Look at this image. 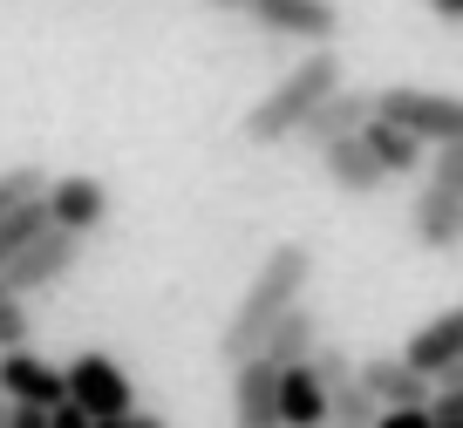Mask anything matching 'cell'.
<instances>
[{
    "label": "cell",
    "mask_w": 463,
    "mask_h": 428,
    "mask_svg": "<svg viewBox=\"0 0 463 428\" xmlns=\"http://www.w3.org/2000/svg\"><path fill=\"white\" fill-rule=\"evenodd\" d=\"M354 381H362V395L375 401V408H422V401H430V381L409 374L395 354H368L362 368H354Z\"/></svg>",
    "instance_id": "13"
},
{
    "label": "cell",
    "mask_w": 463,
    "mask_h": 428,
    "mask_svg": "<svg viewBox=\"0 0 463 428\" xmlns=\"http://www.w3.org/2000/svg\"><path fill=\"white\" fill-rule=\"evenodd\" d=\"M0 300H14V293H7V279H0Z\"/></svg>",
    "instance_id": "28"
},
{
    "label": "cell",
    "mask_w": 463,
    "mask_h": 428,
    "mask_svg": "<svg viewBox=\"0 0 463 428\" xmlns=\"http://www.w3.org/2000/svg\"><path fill=\"white\" fill-rule=\"evenodd\" d=\"M307 279H314V252H307V245H273V252H266V265L252 272L246 300L232 306V320L218 327V360H225V368H239V360L260 354V340L293 313V306H300Z\"/></svg>",
    "instance_id": "1"
},
{
    "label": "cell",
    "mask_w": 463,
    "mask_h": 428,
    "mask_svg": "<svg viewBox=\"0 0 463 428\" xmlns=\"http://www.w3.org/2000/svg\"><path fill=\"white\" fill-rule=\"evenodd\" d=\"M0 401H7V408H55L61 401V368H48L34 347L0 354Z\"/></svg>",
    "instance_id": "10"
},
{
    "label": "cell",
    "mask_w": 463,
    "mask_h": 428,
    "mask_svg": "<svg viewBox=\"0 0 463 428\" xmlns=\"http://www.w3.org/2000/svg\"><path fill=\"white\" fill-rule=\"evenodd\" d=\"M96 428H164V422L144 414V408H130V414H109V422H96Z\"/></svg>",
    "instance_id": "24"
},
{
    "label": "cell",
    "mask_w": 463,
    "mask_h": 428,
    "mask_svg": "<svg viewBox=\"0 0 463 428\" xmlns=\"http://www.w3.org/2000/svg\"><path fill=\"white\" fill-rule=\"evenodd\" d=\"M368 116H375V102H368V96H354V88H334V96L320 102V109L307 116L300 129H293V143H307V150L320 157V150H334V143L362 136V123H368Z\"/></svg>",
    "instance_id": "12"
},
{
    "label": "cell",
    "mask_w": 463,
    "mask_h": 428,
    "mask_svg": "<svg viewBox=\"0 0 463 428\" xmlns=\"http://www.w3.org/2000/svg\"><path fill=\"white\" fill-rule=\"evenodd\" d=\"M48 428H96V422H89L75 401H55V408H48Z\"/></svg>",
    "instance_id": "23"
},
{
    "label": "cell",
    "mask_w": 463,
    "mask_h": 428,
    "mask_svg": "<svg viewBox=\"0 0 463 428\" xmlns=\"http://www.w3.org/2000/svg\"><path fill=\"white\" fill-rule=\"evenodd\" d=\"M314 347H320L314 306H293V313L260 340V360H266V368H307V360H314Z\"/></svg>",
    "instance_id": "14"
},
{
    "label": "cell",
    "mask_w": 463,
    "mask_h": 428,
    "mask_svg": "<svg viewBox=\"0 0 463 428\" xmlns=\"http://www.w3.org/2000/svg\"><path fill=\"white\" fill-rule=\"evenodd\" d=\"M430 7H436L443 21H463V0H430Z\"/></svg>",
    "instance_id": "26"
},
{
    "label": "cell",
    "mask_w": 463,
    "mask_h": 428,
    "mask_svg": "<svg viewBox=\"0 0 463 428\" xmlns=\"http://www.w3.org/2000/svg\"><path fill=\"white\" fill-rule=\"evenodd\" d=\"M279 428H327V387L307 368H279Z\"/></svg>",
    "instance_id": "17"
},
{
    "label": "cell",
    "mask_w": 463,
    "mask_h": 428,
    "mask_svg": "<svg viewBox=\"0 0 463 428\" xmlns=\"http://www.w3.org/2000/svg\"><path fill=\"white\" fill-rule=\"evenodd\" d=\"M320 171H327V184L334 191H347V198H375L389 177L375 171V157L362 150V136H347V143H334V150H320Z\"/></svg>",
    "instance_id": "15"
},
{
    "label": "cell",
    "mask_w": 463,
    "mask_h": 428,
    "mask_svg": "<svg viewBox=\"0 0 463 428\" xmlns=\"http://www.w3.org/2000/svg\"><path fill=\"white\" fill-rule=\"evenodd\" d=\"M14 347H28V306L0 300V354H14Z\"/></svg>",
    "instance_id": "21"
},
{
    "label": "cell",
    "mask_w": 463,
    "mask_h": 428,
    "mask_svg": "<svg viewBox=\"0 0 463 428\" xmlns=\"http://www.w3.org/2000/svg\"><path fill=\"white\" fill-rule=\"evenodd\" d=\"M42 191H48L42 163H14V171H0V218L21 211V204H42Z\"/></svg>",
    "instance_id": "19"
},
{
    "label": "cell",
    "mask_w": 463,
    "mask_h": 428,
    "mask_svg": "<svg viewBox=\"0 0 463 428\" xmlns=\"http://www.w3.org/2000/svg\"><path fill=\"white\" fill-rule=\"evenodd\" d=\"M0 428H7V401H0Z\"/></svg>",
    "instance_id": "29"
},
{
    "label": "cell",
    "mask_w": 463,
    "mask_h": 428,
    "mask_svg": "<svg viewBox=\"0 0 463 428\" xmlns=\"http://www.w3.org/2000/svg\"><path fill=\"white\" fill-rule=\"evenodd\" d=\"M232 428H279V368L260 354L232 368Z\"/></svg>",
    "instance_id": "11"
},
{
    "label": "cell",
    "mask_w": 463,
    "mask_h": 428,
    "mask_svg": "<svg viewBox=\"0 0 463 428\" xmlns=\"http://www.w3.org/2000/svg\"><path fill=\"white\" fill-rule=\"evenodd\" d=\"M368 102H375V123L416 136L422 150L463 143V102L457 96H436V88H382V96H368Z\"/></svg>",
    "instance_id": "4"
},
{
    "label": "cell",
    "mask_w": 463,
    "mask_h": 428,
    "mask_svg": "<svg viewBox=\"0 0 463 428\" xmlns=\"http://www.w3.org/2000/svg\"><path fill=\"white\" fill-rule=\"evenodd\" d=\"M246 14H252V28L307 42V48H334V34H341V7L334 0H246Z\"/></svg>",
    "instance_id": "7"
},
{
    "label": "cell",
    "mask_w": 463,
    "mask_h": 428,
    "mask_svg": "<svg viewBox=\"0 0 463 428\" xmlns=\"http://www.w3.org/2000/svg\"><path fill=\"white\" fill-rule=\"evenodd\" d=\"M368 428H436V422H430L422 408H382V414H375Z\"/></svg>",
    "instance_id": "22"
},
{
    "label": "cell",
    "mask_w": 463,
    "mask_h": 428,
    "mask_svg": "<svg viewBox=\"0 0 463 428\" xmlns=\"http://www.w3.org/2000/svg\"><path fill=\"white\" fill-rule=\"evenodd\" d=\"M341 82H347L341 55H334V48H307L300 69H287V75H279V82H273V88H266V96L246 109L239 136L260 143V150H273V143H293V129H300V123H307V116H314V109H320V102H327Z\"/></svg>",
    "instance_id": "2"
},
{
    "label": "cell",
    "mask_w": 463,
    "mask_h": 428,
    "mask_svg": "<svg viewBox=\"0 0 463 428\" xmlns=\"http://www.w3.org/2000/svg\"><path fill=\"white\" fill-rule=\"evenodd\" d=\"M362 150L375 157V171H382V177H416L422 163H430V150H422L416 136H402V129L375 123V116L362 123Z\"/></svg>",
    "instance_id": "16"
},
{
    "label": "cell",
    "mask_w": 463,
    "mask_h": 428,
    "mask_svg": "<svg viewBox=\"0 0 463 428\" xmlns=\"http://www.w3.org/2000/svg\"><path fill=\"white\" fill-rule=\"evenodd\" d=\"M42 211H48L55 231L82 238V231H96L102 218H109V184H102V177H82V171H75V177H48Z\"/></svg>",
    "instance_id": "8"
},
{
    "label": "cell",
    "mask_w": 463,
    "mask_h": 428,
    "mask_svg": "<svg viewBox=\"0 0 463 428\" xmlns=\"http://www.w3.org/2000/svg\"><path fill=\"white\" fill-rule=\"evenodd\" d=\"M307 374H314L320 387H341V381H354V354H347V347H327V340H320V347H314V360H307Z\"/></svg>",
    "instance_id": "20"
},
{
    "label": "cell",
    "mask_w": 463,
    "mask_h": 428,
    "mask_svg": "<svg viewBox=\"0 0 463 428\" xmlns=\"http://www.w3.org/2000/svg\"><path fill=\"white\" fill-rule=\"evenodd\" d=\"M75 258H82V238H69V231L48 225L28 252H14L7 265H0V279H7V293H14V300H34V293H48V285L69 279Z\"/></svg>",
    "instance_id": "6"
},
{
    "label": "cell",
    "mask_w": 463,
    "mask_h": 428,
    "mask_svg": "<svg viewBox=\"0 0 463 428\" xmlns=\"http://www.w3.org/2000/svg\"><path fill=\"white\" fill-rule=\"evenodd\" d=\"M212 14H246V0H204Z\"/></svg>",
    "instance_id": "27"
},
{
    "label": "cell",
    "mask_w": 463,
    "mask_h": 428,
    "mask_svg": "<svg viewBox=\"0 0 463 428\" xmlns=\"http://www.w3.org/2000/svg\"><path fill=\"white\" fill-rule=\"evenodd\" d=\"M7 428H48V408H7Z\"/></svg>",
    "instance_id": "25"
},
{
    "label": "cell",
    "mask_w": 463,
    "mask_h": 428,
    "mask_svg": "<svg viewBox=\"0 0 463 428\" xmlns=\"http://www.w3.org/2000/svg\"><path fill=\"white\" fill-rule=\"evenodd\" d=\"M61 401H75L89 422H109V414L137 408V387H130V374L116 368L109 354H75L69 368H61Z\"/></svg>",
    "instance_id": "5"
},
{
    "label": "cell",
    "mask_w": 463,
    "mask_h": 428,
    "mask_svg": "<svg viewBox=\"0 0 463 428\" xmlns=\"http://www.w3.org/2000/svg\"><path fill=\"white\" fill-rule=\"evenodd\" d=\"M416 238L430 245V252L463 245V143H436L422 198H416Z\"/></svg>",
    "instance_id": "3"
},
{
    "label": "cell",
    "mask_w": 463,
    "mask_h": 428,
    "mask_svg": "<svg viewBox=\"0 0 463 428\" xmlns=\"http://www.w3.org/2000/svg\"><path fill=\"white\" fill-rule=\"evenodd\" d=\"M422 381H463V313L449 306L443 320H430L422 333H409V354H395Z\"/></svg>",
    "instance_id": "9"
},
{
    "label": "cell",
    "mask_w": 463,
    "mask_h": 428,
    "mask_svg": "<svg viewBox=\"0 0 463 428\" xmlns=\"http://www.w3.org/2000/svg\"><path fill=\"white\" fill-rule=\"evenodd\" d=\"M42 231H48V211H42V204H21V211H7V218H0V265H7L14 252H28Z\"/></svg>",
    "instance_id": "18"
}]
</instances>
